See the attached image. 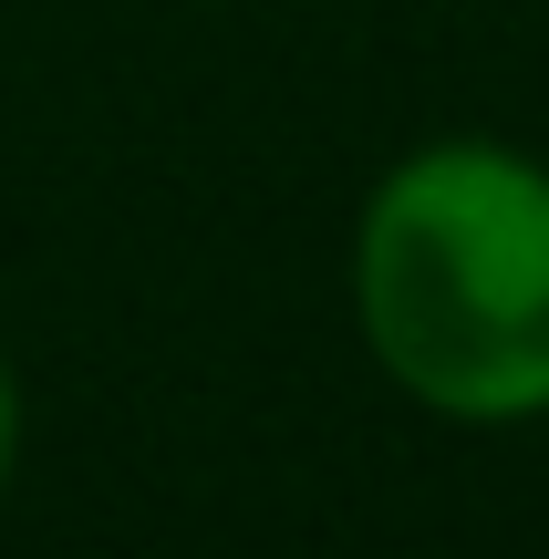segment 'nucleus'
Returning <instances> with one entry per match:
<instances>
[{"mask_svg":"<svg viewBox=\"0 0 549 559\" xmlns=\"http://www.w3.org/2000/svg\"><path fill=\"white\" fill-rule=\"evenodd\" d=\"M11 466H21V373H11V342H0V498H11Z\"/></svg>","mask_w":549,"mask_h":559,"instance_id":"nucleus-2","label":"nucleus"},{"mask_svg":"<svg viewBox=\"0 0 549 559\" xmlns=\"http://www.w3.org/2000/svg\"><path fill=\"white\" fill-rule=\"evenodd\" d=\"M353 332L373 373L446 425L549 415V166L498 135H435L353 218Z\"/></svg>","mask_w":549,"mask_h":559,"instance_id":"nucleus-1","label":"nucleus"}]
</instances>
